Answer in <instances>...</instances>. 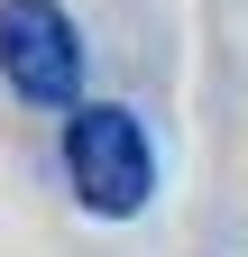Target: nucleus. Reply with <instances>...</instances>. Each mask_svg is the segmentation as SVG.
<instances>
[{
  "mask_svg": "<svg viewBox=\"0 0 248 257\" xmlns=\"http://www.w3.org/2000/svg\"><path fill=\"white\" fill-rule=\"evenodd\" d=\"M0 74L37 110L83 101V37L65 19V0H0Z\"/></svg>",
  "mask_w": 248,
  "mask_h": 257,
  "instance_id": "f03ea898",
  "label": "nucleus"
},
{
  "mask_svg": "<svg viewBox=\"0 0 248 257\" xmlns=\"http://www.w3.org/2000/svg\"><path fill=\"white\" fill-rule=\"evenodd\" d=\"M65 184L83 211L101 220H129L147 211V193H157V147H147V128L119 110V101H92L65 119Z\"/></svg>",
  "mask_w": 248,
  "mask_h": 257,
  "instance_id": "f257e3e1",
  "label": "nucleus"
}]
</instances>
